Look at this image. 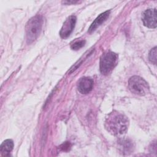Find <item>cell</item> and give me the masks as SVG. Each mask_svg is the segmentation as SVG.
Here are the masks:
<instances>
[{"mask_svg": "<svg viewBox=\"0 0 157 157\" xmlns=\"http://www.w3.org/2000/svg\"><path fill=\"white\" fill-rule=\"evenodd\" d=\"M104 126L106 130L110 134L114 136H120L127 131L129 120L124 115L117 111H113L106 117Z\"/></svg>", "mask_w": 157, "mask_h": 157, "instance_id": "obj_1", "label": "cell"}, {"mask_svg": "<svg viewBox=\"0 0 157 157\" xmlns=\"http://www.w3.org/2000/svg\"><path fill=\"white\" fill-rule=\"evenodd\" d=\"M43 23L42 17L37 15L31 18L25 27L26 39L28 44L33 43L39 36Z\"/></svg>", "mask_w": 157, "mask_h": 157, "instance_id": "obj_2", "label": "cell"}, {"mask_svg": "<svg viewBox=\"0 0 157 157\" xmlns=\"http://www.w3.org/2000/svg\"><path fill=\"white\" fill-rule=\"evenodd\" d=\"M118 55L113 52H107L102 55L100 58L99 69L102 74L108 75L115 67Z\"/></svg>", "mask_w": 157, "mask_h": 157, "instance_id": "obj_3", "label": "cell"}, {"mask_svg": "<svg viewBox=\"0 0 157 157\" xmlns=\"http://www.w3.org/2000/svg\"><path fill=\"white\" fill-rule=\"evenodd\" d=\"M128 87L131 93L144 96L149 91V86L147 82L142 77L137 75L131 77L128 81Z\"/></svg>", "mask_w": 157, "mask_h": 157, "instance_id": "obj_4", "label": "cell"}, {"mask_svg": "<svg viewBox=\"0 0 157 157\" xmlns=\"http://www.w3.org/2000/svg\"><path fill=\"white\" fill-rule=\"evenodd\" d=\"M142 21L145 26L149 28H156L157 26L156 9L146 10L142 15Z\"/></svg>", "mask_w": 157, "mask_h": 157, "instance_id": "obj_5", "label": "cell"}, {"mask_svg": "<svg viewBox=\"0 0 157 157\" xmlns=\"http://www.w3.org/2000/svg\"><path fill=\"white\" fill-rule=\"evenodd\" d=\"M76 23V17L74 15L69 16L64 22L61 30L59 36L61 38L65 39L72 32Z\"/></svg>", "mask_w": 157, "mask_h": 157, "instance_id": "obj_6", "label": "cell"}, {"mask_svg": "<svg viewBox=\"0 0 157 157\" xmlns=\"http://www.w3.org/2000/svg\"><path fill=\"white\" fill-rule=\"evenodd\" d=\"M94 82L92 78L87 77L81 78L78 82L77 89L82 94H88L93 89Z\"/></svg>", "mask_w": 157, "mask_h": 157, "instance_id": "obj_7", "label": "cell"}, {"mask_svg": "<svg viewBox=\"0 0 157 157\" xmlns=\"http://www.w3.org/2000/svg\"><path fill=\"white\" fill-rule=\"evenodd\" d=\"M110 10H107L105 11L102 13H101L95 20L92 23V24L91 25V26H90L89 29H88V33H91L93 31H95V29L99 27L102 23H104L106 19L109 17V14H110Z\"/></svg>", "mask_w": 157, "mask_h": 157, "instance_id": "obj_8", "label": "cell"}, {"mask_svg": "<svg viewBox=\"0 0 157 157\" xmlns=\"http://www.w3.org/2000/svg\"><path fill=\"white\" fill-rule=\"evenodd\" d=\"M13 142L11 139L5 140L0 146V151L2 156H9L13 150Z\"/></svg>", "mask_w": 157, "mask_h": 157, "instance_id": "obj_9", "label": "cell"}, {"mask_svg": "<svg viewBox=\"0 0 157 157\" xmlns=\"http://www.w3.org/2000/svg\"><path fill=\"white\" fill-rule=\"evenodd\" d=\"M119 142L123 153H130L132 149V144L131 142L129 141L128 140H121Z\"/></svg>", "mask_w": 157, "mask_h": 157, "instance_id": "obj_10", "label": "cell"}, {"mask_svg": "<svg viewBox=\"0 0 157 157\" xmlns=\"http://www.w3.org/2000/svg\"><path fill=\"white\" fill-rule=\"evenodd\" d=\"M149 60L154 64L156 63V47L152 48L149 53Z\"/></svg>", "mask_w": 157, "mask_h": 157, "instance_id": "obj_11", "label": "cell"}, {"mask_svg": "<svg viewBox=\"0 0 157 157\" xmlns=\"http://www.w3.org/2000/svg\"><path fill=\"white\" fill-rule=\"evenodd\" d=\"M85 40H84L76 41L71 45V47L74 50H77L81 48L82 47H83L85 45Z\"/></svg>", "mask_w": 157, "mask_h": 157, "instance_id": "obj_12", "label": "cell"}]
</instances>
